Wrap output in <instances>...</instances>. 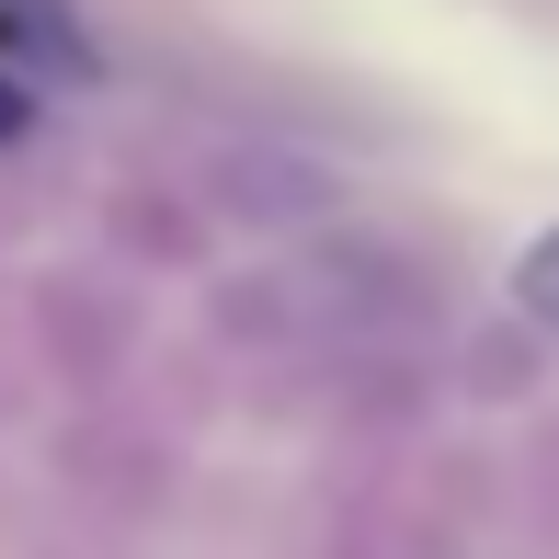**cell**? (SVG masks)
<instances>
[{"label": "cell", "mask_w": 559, "mask_h": 559, "mask_svg": "<svg viewBox=\"0 0 559 559\" xmlns=\"http://www.w3.org/2000/svg\"><path fill=\"white\" fill-rule=\"evenodd\" d=\"M514 297H525V309H537L548 332H559V217L537 228V240H525V263H514Z\"/></svg>", "instance_id": "obj_1"}, {"label": "cell", "mask_w": 559, "mask_h": 559, "mask_svg": "<svg viewBox=\"0 0 559 559\" xmlns=\"http://www.w3.org/2000/svg\"><path fill=\"white\" fill-rule=\"evenodd\" d=\"M23 126H35V92H12V81H0V138H23Z\"/></svg>", "instance_id": "obj_2"}]
</instances>
